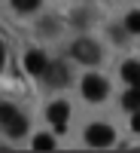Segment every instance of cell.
Returning <instances> with one entry per match:
<instances>
[{
  "instance_id": "obj_7",
  "label": "cell",
  "mask_w": 140,
  "mask_h": 153,
  "mask_svg": "<svg viewBox=\"0 0 140 153\" xmlns=\"http://www.w3.org/2000/svg\"><path fill=\"white\" fill-rule=\"evenodd\" d=\"M24 68H28L31 74H43V71L49 68V61H46V55H43V52H37V49H31V52L24 55Z\"/></svg>"
},
{
  "instance_id": "obj_11",
  "label": "cell",
  "mask_w": 140,
  "mask_h": 153,
  "mask_svg": "<svg viewBox=\"0 0 140 153\" xmlns=\"http://www.w3.org/2000/svg\"><path fill=\"white\" fill-rule=\"evenodd\" d=\"M12 3H15V9H21V12H31V9L40 6V0H12Z\"/></svg>"
},
{
  "instance_id": "obj_9",
  "label": "cell",
  "mask_w": 140,
  "mask_h": 153,
  "mask_svg": "<svg viewBox=\"0 0 140 153\" xmlns=\"http://www.w3.org/2000/svg\"><path fill=\"white\" fill-rule=\"evenodd\" d=\"M122 104L128 107V110H140V86H134L131 92H128V95L122 98Z\"/></svg>"
},
{
  "instance_id": "obj_4",
  "label": "cell",
  "mask_w": 140,
  "mask_h": 153,
  "mask_svg": "<svg viewBox=\"0 0 140 153\" xmlns=\"http://www.w3.org/2000/svg\"><path fill=\"white\" fill-rule=\"evenodd\" d=\"M82 95L88 101H100L107 95V80H100V76H95V74L85 76V80H82Z\"/></svg>"
},
{
  "instance_id": "obj_12",
  "label": "cell",
  "mask_w": 140,
  "mask_h": 153,
  "mask_svg": "<svg viewBox=\"0 0 140 153\" xmlns=\"http://www.w3.org/2000/svg\"><path fill=\"white\" fill-rule=\"evenodd\" d=\"M125 28H128V31H137V34H140V12H131V16L125 19Z\"/></svg>"
},
{
  "instance_id": "obj_14",
  "label": "cell",
  "mask_w": 140,
  "mask_h": 153,
  "mask_svg": "<svg viewBox=\"0 0 140 153\" xmlns=\"http://www.w3.org/2000/svg\"><path fill=\"white\" fill-rule=\"evenodd\" d=\"M0 61H3V46H0Z\"/></svg>"
},
{
  "instance_id": "obj_13",
  "label": "cell",
  "mask_w": 140,
  "mask_h": 153,
  "mask_svg": "<svg viewBox=\"0 0 140 153\" xmlns=\"http://www.w3.org/2000/svg\"><path fill=\"white\" fill-rule=\"evenodd\" d=\"M131 126H134V132H140V110H134V120H131Z\"/></svg>"
},
{
  "instance_id": "obj_1",
  "label": "cell",
  "mask_w": 140,
  "mask_h": 153,
  "mask_svg": "<svg viewBox=\"0 0 140 153\" xmlns=\"http://www.w3.org/2000/svg\"><path fill=\"white\" fill-rule=\"evenodd\" d=\"M0 126H3V132L9 138H21L28 132V120H24L12 104H0Z\"/></svg>"
},
{
  "instance_id": "obj_6",
  "label": "cell",
  "mask_w": 140,
  "mask_h": 153,
  "mask_svg": "<svg viewBox=\"0 0 140 153\" xmlns=\"http://www.w3.org/2000/svg\"><path fill=\"white\" fill-rule=\"evenodd\" d=\"M67 113H70V107L64 104V101H58V104H52V107H49V123H52L55 129L61 132V129L67 126Z\"/></svg>"
},
{
  "instance_id": "obj_10",
  "label": "cell",
  "mask_w": 140,
  "mask_h": 153,
  "mask_svg": "<svg viewBox=\"0 0 140 153\" xmlns=\"http://www.w3.org/2000/svg\"><path fill=\"white\" fill-rule=\"evenodd\" d=\"M55 141H52V135H37L34 138V150H52Z\"/></svg>"
},
{
  "instance_id": "obj_3",
  "label": "cell",
  "mask_w": 140,
  "mask_h": 153,
  "mask_svg": "<svg viewBox=\"0 0 140 153\" xmlns=\"http://www.w3.org/2000/svg\"><path fill=\"white\" fill-rule=\"evenodd\" d=\"M85 141L92 144V147H107V144H113V129H110V126H100V123H95V126H88Z\"/></svg>"
},
{
  "instance_id": "obj_5",
  "label": "cell",
  "mask_w": 140,
  "mask_h": 153,
  "mask_svg": "<svg viewBox=\"0 0 140 153\" xmlns=\"http://www.w3.org/2000/svg\"><path fill=\"white\" fill-rule=\"evenodd\" d=\"M43 76H46V86H64L67 83V68L61 65V61H49V68L43 71Z\"/></svg>"
},
{
  "instance_id": "obj_8",
  "label": "cell",
  "mask_w": 140,
  "mask_h": 153,
  "mask_svg": "<svg viewBox=\"0 0 140 153\" xmlns=\"http://www.w3.org/2000/svg\"><path fill=\"white\" fill-rule=\"evenodd\" d=\"M122 76L131 86H140V65H137V61H125V65H122Z\"/></svg>"
},
{
  "instance_id": "obj_2",
  "label": "cell",
  "mask_w": 140,
  "mask_h": 153,
  "mask_svg": "<svg viewBox=\"0 0 140 153\" xmlns=\"http://www.w3.org/2000/svg\"><path fill=\"white\" fill-rule=\"evenodd\" d=\"M73 55L79 58L82 65H97V58H100V49H97L92 40H85V37H82V40H76V43H73Z\"/></svg>"
}]
</instances>
